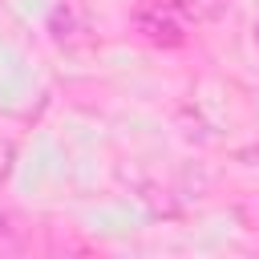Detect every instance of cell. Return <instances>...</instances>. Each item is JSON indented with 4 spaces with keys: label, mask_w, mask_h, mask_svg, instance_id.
Returning <instances> with one entry per match:
<instances>
[{
    "label": "cell",
    "mask_w": 259,
    "mask_h": 259,
    "mask_svg": "<svg viewBox=\"0 0 259 259\" xmlns=\"http://www.w3.org/2000/svg\"><path fill=\"white\" fill-rule=\"evenodd\" d=\"M134 28L158 49H178L190 32V16L182 0H142L134 12Z\"/></svg>",
    "instance_id": "obj_1"
},
{
    "label": "cell",
    "mask_w": 259,
    "mask_h": 259,
    "mask_svg": "<svg viewBox=\"0 0 259 259\" xmlns=\"http://www.w3.org/2000/svg\"><path fill=\"white\" fill-rule=\"evenodd\" d=\"M12 162H16V146H12V138H0V182L12 174Z\"/></svg>",
    "instance_id": "obj_2"
},
{
    "label": "cell",
    "mask_w": 259,
    "mask_h": 259,
    "mask_svg": "<svg viewBox=\"0 0 259 259\" xmlns=\"http://www.w3.org/2000/svg\"><path fill=\"white\" fill-rule=\"evenodd\" d=\"M255 45H259V24H255Z\"/></svg>",
    "instance_id": "obj_3"
}]
</instances>
